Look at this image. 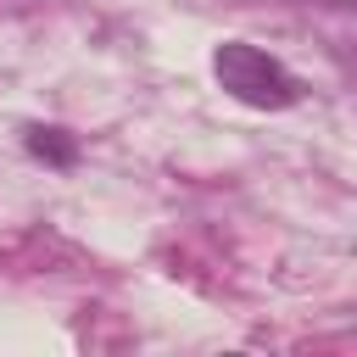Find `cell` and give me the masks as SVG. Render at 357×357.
I'll use <instances>...</instances> for the list:
<instances>
[{"mask_svg":"<svg viewBox=\"0 0 357 357\" xmlns=\"http://www.w3.org/2000/svg\"><path fill=\"white\" fill-rule=\"evenodd\" d=\"M212 73H218V84H223L234 100L262 106V112H279V106H290V100L301 95V89H296V78H290V73H284L273 56H262L257 45H240V39L218 45Z\"/></svg>","mask_w":357,"mask_h":357,"instance_id":"6da1fadb","label":"cell"},{"mask_svg":"<svg viewBox=\"0 0 357 357\" xmlns=\"http://www.w3.org/2000/svg\"><path fill=\"white\" fill-rule=\"evenodd\" d=\"M28 151L50 167H73V156H78L73 134H61V128H28Z\"/></svg>","mask_w":357,"mask_h":357,"instance_id":"7a4b0ae2","label":"cell"}]
</instances>
